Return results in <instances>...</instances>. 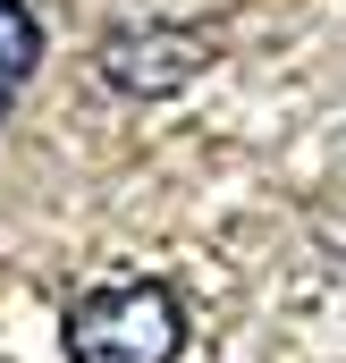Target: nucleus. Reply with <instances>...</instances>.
<instances>
[{
	"label": "nucleus",
	"mask_w": 346,
	"mask_h": 363,
	"mask_svg": "<svg viewBox=\"0 0 346 363\" xmlns=\"http://www.w3.org/2000/svg\"><path fill=\"white\" fill-rule=\"evenodd\" d=\"M177 296L161 279H127V287H93L85 304H68V355L77 363H177Z\"/></svg>",
	"instance_id": "1"
},
{
	"label": "nucleus",
	"mask_w": 346,
	"mask_h": 363,
	"mask_svg": "<svg viewBox=\"0 0 346 363\" xmlns=\"http://www.w3.org/2000/svg\"><path fill=\"white\" fill-rule=\"evenodd\" d=\"M203 60H211V43H203V34L144 26V34H127V43H110V51H101V77H110V85H127V93H144V101H161V93H177Z\"/></svg>",
	"instance_id": "2"
},
{
	"label": "nucleus",
	"mask_w": 346,
	"mask_h": 363,
	"mask_svg": "<svg viewBox=\"0 0 346 363\" xmlns=\"http://www.w3.org/2000/svg\"><path fill=\"white\" fill-rule=\"evenodd\" d=\"M43 60V26L26 17V0H0V118H9V93L34 77Z\"/></svg>",
	"instance_id": "3"
}]
</instances>
